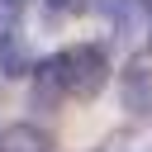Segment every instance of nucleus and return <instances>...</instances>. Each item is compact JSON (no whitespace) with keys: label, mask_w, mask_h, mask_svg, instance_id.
Listing matches in <instances>:
<instances>
[{"label":"nucleus","mask_w":152,"mask_h":152,"mask_svg":"<svg viewBox=\"0 0 152 152\" xmlns=\"http://www.w3.org/2000/svg\"><path fill=\"white\" fill-rule=\"evenodd\" d=\"M62 71H66V90L76 100H95L109 81V57L95 43H76V48L62 52Z\"/></svg>","instance_id":"nucleus-1"},{"label":"nucleus","mask_w":152,"mask_h":152,"mask_svg":"<svg viewBox=\"0 0 152 152\" xmlns=\"http://www.w3.org/2000/svg\"><path fill=\"white\" fill-rule=\"evenodd\" d=\"M33 104L38 109H57L71 90H66V71H62V52L57 57H43V62H33Z\"/></svg>","instance_id":"nucleus-2"},{"label":"nucleus","mask_w":152,"mask_h":152,"mask_svg":"<svg viewBox=\"0 0 152 152\" xmlns=\"http://www.w3.org/2000/svg\"><path fill=\"white\" fill-rule=\"evenodd\" d=\"M0 152H52V138L38 124H10L0 128Z\"/></svg>","instance_id":"nucleus-4"},{"label":"nucleus","mask_w":152,"mask_h":152,"mask_svg":"<svg viewBox=\"0 0 152 152\" xmlns=\"http://www.w3.org/2000/svg\"><path fill=\"white\" fill-rule=\"evenodd\" d=\"M14 24H19V0H0V43L14 38Z\"/></svg>","instance_id":"nucleus-5"},{"label":"nucleus","mask_w":152,"mask_h":152,"mask_svg":"<svg viewBox=\"0 0 152 152\" xmlns=\"http://www.w3.org/2000/svg\"><path fill=\"white\" fill-rule=\"evenodd\" d=\"M43 5H48L52 14H81V10L90 5V0H43Z\"/></svg>","instance_id":"nucleus-6"},{"label":"nucleus","mask_w":152,"mask_h":152,"mask_svg":"<svg viewBox=\"0 0 152 152\" xmlns=\"http://www.w3.org/2000/svg\"><path fill=\"white\" fill-rule=\"evenodd\" d=\"M142 43H147V48H152V24H147V38H142Z\"/></svg>","instance_id":"nucleus-7"},{"label":"nucleus","mask_w":152,"mask_h":152,"mask_svg":"<svg viewBox=\"0 0 152 152\" xmlns=\"http://www.w3.org/2000/svg\"><path fill=\"white\" fill-rule=\"evenodd\" d=\"M119 104L128 114H152V66L147 62H128L119 71Z\"/></svg>","instance_id":"nucleus-3"}]
</instances>
